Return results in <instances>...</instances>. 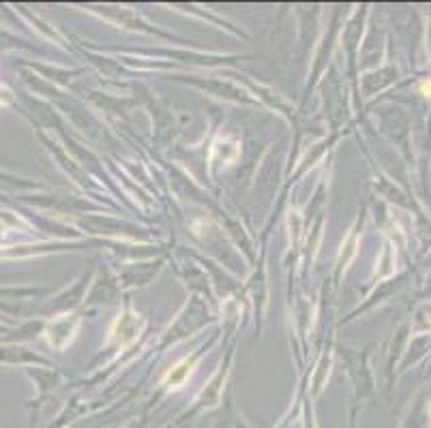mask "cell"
Masks as SVG:
<instances>
[{
  "mask_svg": "<svg viewBox=\"0 0 431 428\" xmlns=\"http://www.w3.org/2000/svg\"><path fill=\"white\" fill-rule=\"evenodd\" d=\"M241 154V144L239 140L230 138V135H221L217 138V142L212 144V154L210 161L212 163H221V165H232Z\"/></svg>",
  "mask_w": 431,
  "mask_h": 428,
  "instance_id": "3957f363",
  "label": "cell"
},
{
  "mask_svg": "<svg viewBox=\"0 0 431 428\" xmlns=\"http://www.w3.org/2000/svg\"><path fill=\"white\" fill-rule=\"evenodd\" d=\"M354 246H356V236L352 234V236H348L346 244L341 246V249H346V257H341V266H343V268H346V266L350 263V259L354 257V253H356Z\"/></svg>",
  "mask_w": 431,
  "mask_h": 428,
  "instance_id": "5b68a950",
  "label": "cell"
},
{
  "mask_svg": "<svg viewBox=\"0 0 431 428\" xmlns=\"http://www.w3.org/2000/svg\"><path fill=\"white\" fill-rule=\"evenodd\" d=\"M77 330H80V317L75 313H64V315H60V317L52 319L50 326H48L50 347L56 349V351L67 349L73 343Z\"/></svg>",
  "mask_w": 431,
  "mask_h": 428,
  "instance_id": "7a4b0ae2",
  "label": "cell"
},
{
  "mask_svg": "<svg viewBox=\"0 0 431 428\" xmlns=\"http://www.w3.org/2000/svg\"><path fill=\"white\" fill-rule=\"evenodd\" d=\"M193 371H196V360H193V357H185V360H181V362L174 369L167 371L163 384L169 390H178V388H183L187 384V379L193 375Z\"/></svg>",
  "mask_w": 431,
  "mask_h": 428,
  "instance_id": "277c9868",
  "label": "cell"
},
{
  "mask_svg": "<svg viewBox=\"0 0 431 428\" xmlns=\"http://www.w3.org/2000/svg\"><path fill=\"white\" fill-rule=\"evenodd\" d=\"M142 332H144V317L140 313L129 308L122 315H118V319L110 330V339L118 347H129L140 339Z\"/></svg>",
  "mask_w": 431,
  "mask_h": 428,
  "instance_id": "6da1fadb",
  "label": "cell"
},
{
  "mask_svg": "<svg viewBox=\"0 0 431 428\" xmlns=\"http://www.w3.org/2000/svg\"><path fill=\"white\" fill-rule=\"evenodd\" d=\"M423 93H425L427 97H431V84H423Z\"/></svg>",
  "mask_w": 431,
  "mask_h": 428,
  "instance_id": "8992f818",
  "label": "cell"
}]
</instances>
